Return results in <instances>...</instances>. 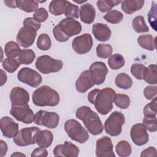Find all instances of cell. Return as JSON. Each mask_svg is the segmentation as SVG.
<instances>
[{
  "label": "cell",
  "mask_w": 157,
  "mask_h": 157,
  "mask_svg": "<svg viewBox=\"0 0 157 157\" xmlns=\"http://www.w3.org/2000/svg\"><path fill=\"white\" fill-rule=\"evenodd\" d=\"M52 42L50 37L47 34H41L38 37L37 40V47L39 49L46 51L50 48Z\"/></svg>",
  "instance_id": "40"
},
{
  "label": "cell",
  "mask_w": 157,
  "mask_h": 157,
  "mask_svg": "<svg viewBox=\"0 0 157 157\" xmlns=\"http://www.w3.org/2000/svg\"><path fill=\"white\" fill-rule=\"evenodd\" d=\"M146 67L140 63H134L131 66V72L138 80H142Z\"/></svg>",
  "instance_id": "43"
},
{
  "label": "cell",
  "mask_w": 157,
  "mask_h": 157,
  "mask_svg": "<svg viewBox=\"0 0 157 157\" xmlns=\"http://www.w3.org/2000/svg\"><path fill=\"white\" fill-rule=\"evenodd\" d=\"M130 136L132 142L137 146L146 144L149 139L147 129L143 123L134 124L131 128Z\"/></svg>",
  "instance_id": "14"
},
{
  "label": "cell",
  "mask_w": 157,
  "mask_h": 157,
  "mask_svg": "<svg viewBox=\"0 0 157 157\" xmlns=\"http://www.w3.org/2000/svg\"><path fill=\"white\" fill-rule=\"evenodd\" d=\"M53 34L55 39L59 42H66L69 39V37L66 36L58 27V25H56L53 29Z\"/></svg>",
  "instance_id": "46"
},
{
  "label": "cell",
  "mask_w": 157,
  "mask_h": 157,
  "mask_svg": "<svg viewBox=\"0 0 157 157\" xmlns=\"http://www.w3.org/2000/svg\"><path fill=\"white\" fill-rule=\"evenodd\" d=\"M104 18L108 23L112 24H118L122 21L123 15L121 12L117 10H112L108 12L104 16Z\"/></svg>",
  "instance_id": "36"
},
{
  "label": "cell",
  "mask_w": 157,
  "mask_h": 157,
  "mask_svg": "<svg viewBox=\"0 0 157 157\" xmlns=\"http://www.w3.org/2000/svg\"><path fill=\"white\" fill-rule=\"evenodd\" d=\"M89 71L94 84L97 85H100L104 82L106 75L108 74L107 66L101 61L93 63L90 66Z\"/></svg>",
  "instance_id": "15"
},
{
  "label": "cell",
  "mask_w": 157,
  "mask_h": 157,
  "mask_svg": "<svg viewBox=\"0 0 157 157\" xmlns=\"http://www.w3.org/2000/svg\"><path fill=\"white\" fill-rule=\"evenodd\" d=\"M80 150L75 144L71 142L66 141L63 144H58L53 149L55 156L62 157H77Z\"/></svg>",
  "instance_id": "16"
},
{
  "label": "cell",
  "mask_w": 157,
  "mask_h": 157,
  "mask_svg": "<svg viewBox=\"0 0 157 157\" xmlns=\"http://www.w3.org/2000/svg\"><path fill=\"white\" fill-rule=\"evenodd\" d=\"M48 17L47 11L45 8H39L33 14V18L39 23L45 21Z\"/></svg>",
  "instance_id": "45"
},
{
  "label": "cell",
  "mask_w": 157,
  "mask_h": 157,
  "mask_svg": "<svg viewBox=\"0 0 157 157\" xmlns=\"http://www.w3.org/2000/svg\"><path fill=\"white\" fill-rule=\"evenodd\" d=\"M58 26L69 37L78 34L82 31L80 23L74 19L64 18L58 24Z\"/></svg>",
  "instance_id": "17"
},
{
  "label": "cell",
  "mask_w": 157,
  "mask_h": 157,
  "mask_svg": "<svg viewBox=\"0 0 157 157\" xmlns=\"http://www.w3.org/2000/svg\"><path fill=\"white\" fill-rule=\"evenodd\" d=\"M64 130L71 139L78 143L84 144L89 139L88 131L75 119H69L65 122Z\"/></svg>",
  "instance_id": "4"
},
{
  "label": "cell",
  "mask_w": 157,
  "mask_h": 157,
  "mask_svg": "<svg viewBox=\"0 0 157 157\" xmlns=\"http://www.w3.org/2000/svg\"><path fill=\"white\" fill-rule=\"evenodd\" d=\"M86 1H74V2H76V3H77V4H82V3H83V2H86Z\"/></svg>",
  "instance_id": "56"
},
{
  "label": "cell",
  "mask_w": 157,
  "mask_h": 157,
  "mask_svg": "<svg viewBox=\"0 0 157 157\" xmlns=\"http://www.w3.org/2000/svg\"><path fill=\"white\" fill-rule=\"evenodd\" d=\"M37 31L29 26L21 27L17 35V42L23 48L31 47L34 42Z\"/></svg>",
  "instance_id": "12"
},
{
  "label": "cell",
  "mask_w": 157,
  "mask_h": 157,
  "mask_svg": "<svg viewBox=\"0 0 157 157\" xmlns=\"http://www.w3.org/2000/svg\"><path fill=\"white\" fill-rule=\"evenodd\" d=\"M20 63L15 58H6L2 62V67L8 72H14L20 66Z\"/></svg>",
  "instance_id": "37"
},
{
  "label": "cell",
  "mask_w": 157,
  "mask_h": 157,
  "mask_svg": "<svg viewBox=\"0 0 157 157\" xmlns=\"http://www.w3.org/2000/svg\"><path fill=\"white\" fill-rule=\"evenodd\" d=\"M144 0H124L121 2V8L127 14H132L143 7Z\"/></svg>",
  "instance_id": "23"
},
{
  "label": "cell",
  "mask_w": 157,
  "mask_h": 157,
  "mask_svg": "<svg viewBox=\"0 0 157 157\" xmlns=\"http://www.w3.org/2000/svg\"><path fill=\"white\" fill-rule=\"evenodd\" d=\"M121 1L117 0H100L96 2L97 7L101 12H108L112 9L121 3Z\"/></svg>",
  "instance_id": "35"
},
{
  "label": "cell",
  "mask_w": 157,
  "mask_h": 157,
  "mask_svg": "<svg viewBox=\"0 0 157 157\" xmlns=\"http://www.w3.org/2000/svg\"><path fill=\"white\" fill-rule=\"evenodd\" d=\"M125 122L124 115L120 112H113L104 123L105 132L110 136H119L122 131V126Z\"/></svg>",
  "instance_id": "6"
},
{
  "label": "cell",
  "mask_w": 157,
  "mask_h": 157,
  "mask_svg": "<svg viewBox=\"0 0 157 157\" xmlns=\"http://www.w3.org/2000/svg\"><path fill=\"white\" fill-rule=\"evenodd\" d=\"M112 140L104 136L98 139L96 144V156L98 157H115Z\"/></svg>",
  "instance_id": "13"
},
{
  "label": "cell",
  "mask_w": 157,
  "mask_h": 157,
  "mask_svg": "<svg viewBox=\"0 0 157 157\" xmlns=\"http://www.w3.org/2000/svg\"><path fill=\"white\" fill-rule=\"evenodd\" d=\"M35 66L40 72L48 74L61 71L63 63L61 60L54 59L49 55H42L36 59Z\"/></svg>",
  "instance_id": "5"
},
{
  "label": "cell",
  "mask_w": 157,
  "mask_h": 157,
  "mask_svg": "<svg viewBox=\"0 0 157 157\" xmlns=\"http://www.w3.org/2000/svg\"><path fill=\"white\" fill-rule=\"evenodd\" d=\"M93 41L91 34L85 33L75 37L72 41L73 50L79 55L88 53L93 46Z\"/></svg>",
  "instance_id": "11"
},
{
  "label": "cell",
  "mask_w": 157,
  "mask_h": 157,
  "mask_svg": "<svg viewBox=\"0 0 157 157\" xmlns=\"http://www.w3.org/2000/svg\"><path fill=\"white\" fill-rule=\"evenodd\" d=\"M10 100L11 105L21 106L28 104L29 101L28 92L22 87H13L10 93Z\"/></svg>",
  "instance_id": "19"
},
{
  "label": "cell",
  "mask_w": 157,
  "mask_h": 157,
  "mask_svg": "<svg viewBox=\"0 0 157 157\" xmlns=\"http://www.w3.org/2000/svg\"><path fill=\"white\" fill-rule=\"evenodd\" d=\"M79 13H80V10L78 7L77 5L73 4L69 2L64 12V15L67 17V18H70V19L78 18L80 16Z\"/></svg>",
  "instance_id": "42"
},
{
  "label": "cell",
  "mask_w": 157,
  "mask_h": 157,
  "mask_svg": "<svg viewBox=\"0 0 157 157\" xmlns=\"http://www.w3.org/2000/svg\"><path fill=\"white\" fill-rule=\"evenodd\" d=\"M156 157V150L153 147H149L148 148L144 150L140 153V157Z\"/></svg>",
  "instance_id": "51"
},
{
  "label": "cell",
  "mask_w": 157,
  "mask_h": 157,
  "mask_svg": "<svg viewBox=\"0 0 157 157\" xmlns=\"http://www.w3.org/2000/svg\"><path fill=\"white\" fill-rule=\"evenodd\" d=\"M92 33L96 39L100 42L109 40L112 34L109 27L107 25L101 23H96L93 25Z\"/></svg>",
  "instance_id": "21"
},
{
  "label": "cell",
  "mask_w": 157,
  "mask_h": 157,
  "mask_svg": "<svg viewBox=\"0 0 157 157\" xmlns=\"http://www.w3.org/2000/svg\"><path fill=\"white\" fill-rule=\"evenodd\" d=\"M36 58V54L31 49H23L21 50L19 56H18V61L22 64H31Z\"/></svg>",
  "instance_id": "32"
},
{
  "label": "cell",
  "mask_w": 157,
  "mask_h": 157,
  "mask_svg": "<svg viewBox=\"0 0 157 157\" xmlns=\"http://www.w3.org/2000/svg\"><path fill=\"white\" fill-rule=\"evenodd\" d=\"M4 3L7 7L10 8L18 7V1L16 0H4Z\"/></svg>",
  "instance_id": "53"
},
{
  "label": "cell",
  "mask_w": 157,
  "mask_h": 157,
  "mask_svg": "<svg viewBox=\"0 0 157 157\" xmlns=\"http://www.w3.org/2000/svg\"><path fill=\"white\" fill-rule=\"evenodd\" d=\"M48 156V151L47 150L45 149V148L42 147H37L36 148H35L31 155V157H36V156Z\"/></svg>",
  "instance_id": "50"
},
{
  "label": "cell",
  "mask_w": 157,
  "mask_h": 157,
  "mask_svg": "<svg viewBox=\"0 0 157 157\" xmlns=\"http://www.w3.org/2000/svg\"><path fill=\"white\" fill-rule=\"evenodd\" d=\"M156 103L157 99L156 97L152 101L147 104L144 108L143 113L144 117H152L156 116Z\"/></svg>",
  "instance_id": "41"
},
{
  "label": "cell",
  "mask_w": 157,
  "mask_h": 157,
  "mask_svg": "<svg viewBox=\"0 0 157 157\" xmlns=\"http://www.w3.org/2000/svg\"><path fill=\"white\" fill-rule=\"evenodd\" d=\"M116 86L121 89L128 90L132 85V80L130 76L126 73L118 74L115 80Z\"/></svg>",
  "instance_id": "27"
},
{
  "label": "cell",
  "mask_w": 157,
  "mask_h": 157,
  "mask_svg": "<svg viewBox=\"0 0 157 157\" xmlns=\"http://www.w3.org/2000/svg\"><path fill=\"white\" fill-rule=\"evenodd\" d=\"M32 100L36 106L54 107L59 104L60 98L56 91L49 86L43 85L33 93Z\"/></svg>",
  "instance_id": "3"
},
{
  "label": "cell",
  "mask_w": 157,
  "mask_h": 157,
  "mask_svg": "<svg viewBox=\"0 0 157 157\" xmlns=\"http://www.w3.org/2000/svg\"><path fill=\"white\" fill-rule=\"evenodd\" d=\"M40 131L37 126L27 127L18 131L17 134L13 137L14 143L19 147H25L36 144L38 132Z\"/></svg>",
  "instance_id": "7"
},
{
  "label": "cell",
  "mask_w": 157,
  "mask_h": 157,
  "mask_svg": "<svg viewBox=\"0 0 157 157\" xmlns=\"http://www.w3.org/2000/svg\"><path fill=\"white\" fill-rule=\"evenodd\" d=\"M53 140L52 132L47 129L40 130L37 136L36 144L38 146L44 148L49 147Z\"/></svg>",
  "instance_id": "24"
},
{
  "label": "cell",
  "mask_w": 157,
  "mask_h": 157,
  "mask_svg": "<svg viewBox=\"0 0 157 157\" xmlns=\"http://www.w3.org/2000/svg\"><path fill=\"white\" fill-rule=\"evenodd\" d=\"M11 156L12 157H13V156H23V157H25L26 155L25 154L20 153V152H15V153H13V154L11 155Z\"/></svg>",
  "instance_id": "55"
},
{
  "label": "cell",
  "mask_w": 157,
  "mask_h": 157,
  "mask_svg": "<svg viewBox=\"0 0 157 157\" xmlns=\"http://www.w3.org/2000/svg\"><path fill=\"white\" fill-rule=\"evenodd\" d=\"M108 65L112 70H118L121 68L125 64L124 57L119 53H115L109 56Z\"/></svg>",
  "instance_id": "30"
},
{
  "label": "cell",
  "mask_w": 157,
  "mask_h": 157,
  "mask_svg": "<svg viewBox=\"0 0 157 157\" xmlns=\"http://www.w3.org/2000/svg\"><path fill=\"white\" fill-rule=\"evenodd\" d=\"M139 45L143 48L153 51L156 48V37L151 34H142L137 38Z\"/></svg>",
  "instance_id": "26"
},
{
  "label": "cell",
  "mask_w": 157,
  "mask_h": 157,
  "mask_svg": "<svg viewBox=\"0 0 157 157\" xmlns=\"http://www.w3.org/2000/svg\"><path fill=\"white\" fill-rule=\"evenodd\" d=\"M75 116L83 121L85 128L92 135L97 136L102 132L104 126L99 117L88 106L83 105L77 109Z\"/></svg>",
  "instance_id": "2"
},
{
  "label": "cell",
  "mask_w": 157,
  "mask_h": 157,
  "mask_svg": "<svg viewBox=\"0 0 157 157\" xmlns=\"http://www.w3.org/2000/svg\"><path fill=\"white\" fill-rule=\"evenodd\" d=\"M116 92L110 87L102 90L94 89L88 94V101L94 104L97 112L105 115L113 109V103Z\"/></svg>",
  "instance_id": "1"
},
{
  "label": "cell",
  "mask_w": 157,
  "mask_h": 157,
  "mask_svg": "<svg viewBox=\"0 0 157 157\" xmlns=\"http://www.w3.org/2000/svg\"><path fill=\"white\" fill-rule=\"evenodd\" d=\"M79 15L83 23L91 24L94 21L96 10L93 5L90 3H86L81 6Z\"/></svg>",
  "instance_id": "22"
},
{
  "label": "cell",
  "mask_w": 157,
  "mask_h": 157,
  "mask_svg": "<svg viewBox=\"0 0 157 157\" xmlns=\"http://www.w3.org/2000/svg\"><path fill=\"white\" fill-rule=\"evenodd\" d=\"M0 147H1V157L4 156L7 151V145L2 140H0Z\"/></svg>",
  "instance_id": "52"
},
{
  "label": "cell",
  "mask_w": 157,
  "mask_h": 157,
  "mask_svg": "<svg viewBox=\"0 0 157 157\" xmlns=\"http://www.w3.org/2000/svg\"><path fill=\"white\" fill-rule=\"evenodd\" d=\"M1 86H2L7 81V75L6 73L2 69H1Z\"/></svg>",
  "instance_id": "54"
},
{
  "label": "cell",
  "mask_w": 157,
  "mask_h": 157,
  "mask_svg": "<svg viewBox=\"0 0 157 157\" xmlns=\"http://www.w3.org/2000/svg\"><path fill=\"white\" fill-rule=\"evenodd\" d=\"M151 7L150 10L148 12V22L150 24V26L154 28L155 31L156 29V6L155 1L153 2L151 4Z\"/></svg>",
  "instance_id": "47"
},
{
  "label": "cell",
  "mask_w": 157,
  "mask_h": 157,
  "mask_svg": "<svg viewBox=\"0 0 157 157\" xmlns=\"http://www.w3.org/2000/svg\"><path fill=\"white\" fill-rule=\"evenodd\" d=\"M23 26H29L31 28H33L36 31L39 30L41 26L40 23H39L32 17L26 18L23 21Z\"/></svg>",
  "instance_id": "49"
},
{
  "label": "cell",
  "mask_w": 157,
  "mask_h": 157,
  "mask_svg": "<svg viewBox=\"0 0 157 157\" xmlns=\"http://www.w3.org/2000/svg\"><path fill=\"white\" fill-rule=\"evenodd\" d=\"M96 55L99 58L105 59L112 53V47L108 44H99L96 47Z\"/></svg>",
  "instance_id": "38"
},
{
  "label": "cell",
  "mask_w": 157,
  "mask_h": 157,
  "mask_svg": "<svg viewBox=\"0 0 157 157\" xmlns=\"http://www.w3.org/2000/svg\"><path fill=\"white\" fill-rule=\"evenodd\" d=\"M132 25L134 30L137 33H142L149 31V28L145 21L144 17L142 15L136 17L132 20Z\"/></svg>",
  "instance_id": "34"
},
{
  "label": "cell",
  "mask_w": 157,
  "mask_h": 157,
  "mask_svg": "<svg viewBox=\"0 0 157 157\" xmlns=\"http://www.w3.org/2000/svg\"><path fill=\"white\" fill-rule=\"evenodd\" d=\"M21 50L18 44L14 41L7 42L4 47L5 55L7 58H18Z\"/></svg>",
  "instance_id": "29"
},
{
  "label": "cell",
  "mask_w": 157,
  "mask_h": 157,
  "mask_svg": "<svg viewBox=\"0 0 157 157\" xmlns=\"http://www.w3.org/2000/svg\"><path fill=\"white\" fill-rule=\"evenodd\" d=\"M143 79L148 84L156 85L157 83V68L156 64H150L146 67Z\"/></svg>",
  "instance_id": "28"
},
{
  "label": "cell",
  "mask_w": 157,
  "mask_h": 157,
  "mask_svg": "<svg viewBox=\"0 0 157 157\" xmlns=\"http://www.w3.org/2000/svg\"><path fill=\"white\" fill-rule=\"evenodd\" d=\"M157 86L156 85H149L146 86L144 90V95L148 100H152L156 97Z\"/></svg>",
  "instance_id": "48"
},
{
  "label": "cell",
  "mask_w": 157,
  "mask_h": 157,
  "mask_svg": "<svg viewBox=\"0 0 157 157\" xmlns=\"http://www.w3.org/2000/svg\"><path fill=\"white\" fill-rule=\"evenodd\" d=\"M18 80L29 86L36 88L42 83V77L37 71L29 67L21 68L17 74Z\"/></svg>",
  "instance_id": "9"
},
{
  "label": "cell",
  "mask_w": 157,
  "mask_h": 157,
  "mask_svg": "<svg viewBox=\"0 0 157 157\" xmlns=\"http://www.w3.org/2000/svg\"><path fill=\"white\" fill-rule=\"evenodd\" d=\"M115 151L119 156L126 157L131 154L132 148L128 141L121 140L116 145Z\"/></svg>",
  "instance_id": "33"
},
{
  "label": "cell",
  "mask_w": 157,
  "mask_h": 157,
  "mask_svg": "<svg viewBox=\"0 0 157 157\" xmlns=\"http://www.w3.org/2000/svg\"><path fill=\"white\" fill-rule=\"evenodd\" d=\"M94 85L89 70H85L80 74L77 79L75 86L78 93H83L91 88Z\"/></svg>",
  "instance_id": "20"
},
{
  "label": "cell",
  "mask_w": 157,
  "mask_h": 157,
  "mask_svg": "<svg viewBox=\"0 0 157 157\" xmlns=\"http://www.w3.org/2000/svg\"><path fill=\"white\" fill-rule=\"evenodd\" d=\"M0 124L2 134L6 138H13L18 132V124L8 116L2 117Z\"/></svg>",
  "instance_id": "18"
},
{
  "label": "cell",
  "mask_w": 157,
  "mask_h": 157,
  "mask_svg": "<svg viewBox=\"0 0 157 157\" xmlns=\"http://www.w3.org/2000/svg\"><path fill=\"white\" fill-rule=\"evenodd\" d=\"M69 3V1L65 0H53L48 6L49 12L55 16L61 15L64 13L66 8Z\"/></svg>",
  "instance_id": "25"
},
{
  "label": "cell",
  "mask_w": 157,
  "mask_h": 157,
  "mask_svg": "<svg viewBox=\"0 0 157 157\" xmlns=\"http://www.w3.org/2000/svg\"><path fill=\"white\" fill-rule=\"evenodd\" d=\"M10 113L17 121L26 124L32 123L35 118V115L28 104L21 106L11 105Z\"/></svg>",
  "instance_id": "10"
},
{
  "label": "cell",
  "mask_w": 157,
  "mask_h": 157,
  "mask_svg": "<svg viewBox=\"0 0 157 157\" xmlns=\"http://www.w3.org/2000/svg\"><path fill=\"white\" fill-rule=\"evenodd\" d=\"M143 124L145 125L147 130H148L150 132H156L157 130L156 117H144Z\"/></svg>",
  "instance_id": "44"
},
{
  "label": "cell",
  "mask_w": 157,
  "mask_h": 157,
  "mask_svg": "<svg viewBox=\"0 0 157 157\" xmlns=\"http://www.w3.org/2000/svg\"><path fill=\"white\" fill-rule=\"evenodd\" d=\"M59 121V115L54 112H47L40 110L35 114L34 122L36 124L44 126L49 129L57 127Z\"/></svg>",
  "instance_id": "8"
},
{
  "label": "cell",
  "mask_w": 157,
  "mask_h": 157,
  "mask_svg": "<svg viewBox=\"0 0 157 157\" xmlns=\"http://www.w3.org/2000/svg\"><path fill=\"white\" fill-rule=\"evenodd\" d=\"M39 4L37 1L20 0L18 1V7L25 12H36L38 9Z\"/></svg>",
  "instance_id": "31"
},
{
  "label": "cell",
  "mask_w": 157,
  "mask_h": 157,
  "mask_svg": "<svg viewBox=\"0 0 157 157\" xmlns=\"http://www.w3.org/2000/svg\"><path fill=\"white\" fill-rule=\"evenodd\" d=\"M113 102L117 107L121 109H127L131 103L129 97L124 94H116Z\"/></svg>",
  "instance_id": "39"
}]
</instances>
